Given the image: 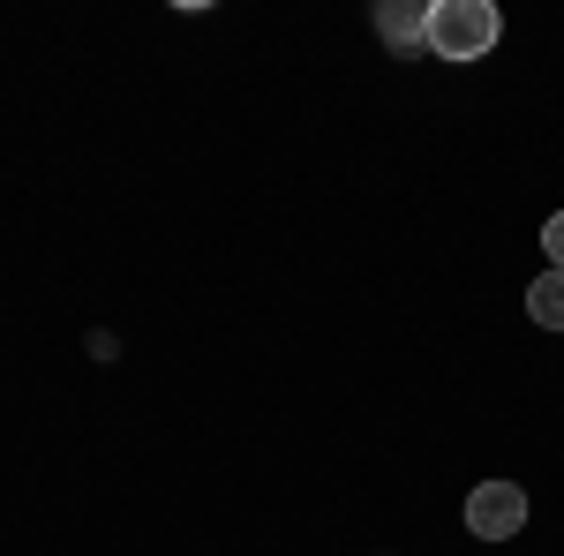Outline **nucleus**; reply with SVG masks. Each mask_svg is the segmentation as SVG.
Masks as SVG:
<instances>
[{
	"instance_id": "obj_3",
	"label": "nucleus",
	"mask_w": 564,
	"mask_h": 556,
	"mask_svg": "<svg viewBox=\"0 0 564 556\" xmlns=\"http://www.w3.org/2000/svg\"><path fill=\"white\" fill-rule=\"evenodd\" d=\"M527 316H534L542 331H564V271H542V279L527 286Z\"/></svg>"
},
{
	"instance_id": "obj_2",
	"label": "nucleus",
	"mask_w": 564,
	"mask_h": 556,
	"mask_svg": "<svg viewBox=\"0 0 564 556\" xmlns=\"http://www.w3.org/2000/svg\"><path fill=\"white\" fill-rule=\"evenodd\" d=\"M527 526V489L520 481H481L475 497H467V534L475 542H512Z\"/></svg>"
},
{
	"instance_id": "obj_1",
	"label": "nucleus",
	"mask_w": 564,
	"mask_h": 556,
	"mask_svg": "<svg viewBox=\"0 0 564 556\" xmlns=\"http://www.w3.org/2000/svg\"><path fill=\"white\" fill-rule=\"evenodd\" d=\"M497 39H505V15L489 0H436L430 31H422V45H430L436 61H481Z\"/></svg>"
},
{
	"instance_id": "obj_4",
	"label": "nucleus",
	"mask_w": 564,
	"mask_h": 556,
	"mask_svg": "<svg viewBox=\"0 0 564 556\" xmlns=\"http://www.w3.org/2000/svg\"><path fill=\"white\" fill-rule=\"evenodd\" d=\"M542 249H550V271H564V211L542 226Z\"/></svg>"
}]
</instances>
